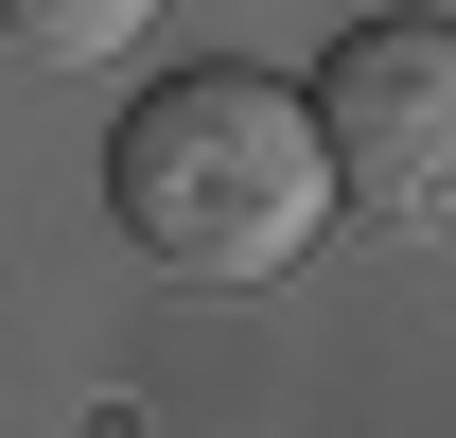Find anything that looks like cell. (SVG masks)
<instances>
[{
  "label": "cell",
  "instance_id": "cell-3",
  "mask_svg": "<svg viewBox=\"0 0 456 438\" xmlns=\"http://www.w3.org/2000/svg\"><path fill=\"white\" fill-rule=\"evenodd\" d=\"M141 18H159V0H0V36H18V53H53V70H88V53H123Z\"/></svg>",
  "mask_w": 456,
  "mask_h": 438
},
{
  "label": "cell",
  "instance_id": "cell-2",
  "mask_svg": "<svg viewBox=\"0 0 456 438\" xmlns=\"http://www.w3.org/2000/svg\"><path fill=\"white\" fill-rule=\"evenodd\" d=\"M316 141L369 228H456V18H351L316 70Z\"/></svg>",
  "mask_w": 456,
  "mask_h": 438
},
{
  "label": "cell",
  "instance_id": "cell-1",
  "mask_svg": "<svg viewBox=\"0 0 456 438\" xmlns=\"http://www.w3.org/2000/svg\"><path fill=\"white\" fill-rule=\"evenodd\" d=\"M106 211H123V246H141L159 280L246 298V280H281L298 246H316V211H334V141H316V106L264 88V70H175V88L123 106Z\"/></svg>",
  "mask_w": 456,
  "mask_h": 438
}]
</instances>
